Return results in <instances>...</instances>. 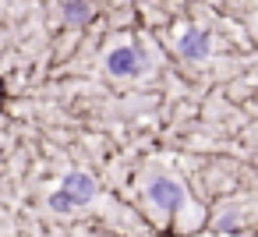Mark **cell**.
<instances>
[{
  "mask_svg": "<svg viewBox=\"0 0 258 237\" xmlns=\"http://www.w3.org/2000/svg\"><path fill=\"white\" fill-rule=\"evenodd\" d=\"M96 198V181L89 177V173H68L64 177V184L50 195V209L53 212H71V209H78V205H85V202H92Z\"/></svg>",
  "mask_w": 258,
  "mask_h": 237,
  "instance_id": "obj_1",
  "label": "cell"
},
{
  "mask_svg": "<svg viewBox=\"0 0 258 237\" xmlns=\"http://www.w3.org/2000/svg\"><path fill=\"white\" fill-rule=\"evenodd\" d=\"M180 57H184V61H205V57H209V32H198V29L184 32V39H180Z\"/></svg>",
  "mask_w": 258,
  "mask_h": 237,
  "instance_id": "obj_4",
  "label": "cell"
},
{
  "mask_svg": "<svg viewBox=\"0 0 258 237\" xmlns=\"http://www.w3.org/2000/svg\"><path fill=\"white\" fill-rule=\"evenodd\" d=\"M149 198L163 209V212H177L184 205V188L170 177H152L149 181Z\"/></svg>",
  "mask_w": 258,
  "mask_h": 237,
  "instance_id": "obj_3",
  "label": "cell"
},
{
  "mask_svg": "<svg viewBox=\"0 0 258 237\" xmlns=\"http://www.w3.org/2000/svg\"><path fill=\"white\" fill-rule=\"evenodd\" d=\"M64 15H68L71 22H85V18H89V8L82 4V0H71V4L64 8Z\"/></svg>",
  "mask_w": 258,
  "mask_h": 237,
  "instance_id": "obj_5",
  "label": "cell"
},
{
  "mask_svg": "<svg viewBox=\"0 0 258 237\" xmlns=\"http://www.w3.org/2000/svg\"><path fill=\"white\" fill-rule=\"evenodd\" d=\"M149 68V57L145 50L138 46H113L106 53V71L110 75H120V78H131V75H142Z\"/></svg>",
  "mask_w": 258,
  "mask_h": 237,
  "instance_id": "obj_2",
  "label": "cell"
}]
</instances>
